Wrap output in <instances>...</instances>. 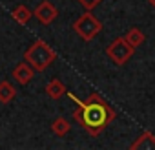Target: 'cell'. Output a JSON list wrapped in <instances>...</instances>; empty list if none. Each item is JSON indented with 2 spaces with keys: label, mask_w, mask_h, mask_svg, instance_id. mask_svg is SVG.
<instances>
[{
  "label": "cell",
  "mask_w": 155,
  "mask_h": 150,
  "mask_svg": "<svg viewBox=\"0 0 155 150\" xmlns=\"http://www.w3.org/2000/svg\"><path fill=\"white\" fill-rule=\"evenodd\" d=\"M33 15L37 17V20L44 26H49L57 17H58V11L55 8L53 2H49V0H42V2L37 6V9L33 11Z\"/></svg>",
  "instance_id": "5b68a950"
},
{
  "label": "cell",
  "mask_w": 155,
  "mask_h": 150,
  "mask_svg": "<svg viewBox=\"0 0 155 150\" xmlns=\"http://www.w3.org/2000/svg\"><path fill=\"white\" fill-rule=\"evenodd\" d=\"M69 99L77 103V108L73 112V119L79 123L90 135H99L102 130H106L110 126V123H113V119L117 117L115 108L102 99L99 94H91L88 99L81 101L77 99L73 94H69Z\"/></svg>",
  "instance_id": "6da1fadb"
},
{
  "label": "cell",
  "mask_w": 155,
  "mask_h": 150,
  "mask_svg": "<svg viewBox=\"0 0 155 150\" xmlns=\"http://www.w3.org/2000/svg\"><path fill=\"white\" fill-rule=\"evenodd\" d=\"M57 59L55 49L44 42V40H35L26 51H24V60L35 70V71H44L46 68H49V64H53V60Z\"/></svg>",
  "instance_id": "7a4b0ae2"
},
{
  "label": "cell",
  "mask_w": 155,
  "mask_h": 150,
  "mask_svg": "<svg viewBox=\"0 0 155 150\" xmlns=\"http://www.w3.org/2000/svg\"><path fill=\"white\" fill-rule=\"evenodd\" d=\"M11 75H13V79H15L18 84L26 86V84H29V83L33 81V77H35V70L24 60V62H20V64L15 66V70H13Z\"/></svg>",
  "instance_id": "8992f818"
},
{
  "label": "cell",
  "mask_w": 155,
  "mask_h": 150,
  "mask_svg": "<svg viewBox=\"0 0 155 150\" xmlns=\"http://www.w3.org/2000/svg\"><path fill=\"white\" fill-rule=\"evenodd\" d=\"M15 95H17V90H15V86L9 81H2V83H0V103L8 104V103H11L15 99Z\"/></svg>",
  "instance_id": "30bf717a"
},
{
  "label": "cell",
  "mask_w": 155,
  "mask_h": 150,
  "mask_svg": "<svg viewBox=\"0 0 155 150\" xmlns=\"http://www.w3.org/2000/svg\"><path fill=\"white\" fill-rule=\"evenodd\" d=\"M69 128H71V124H69V121H68L66 117H57V119L51 123V132H53L55 135H58V137H64V135L69 132Z\"/></svg>",
  "instance_id": "7c38bea8"
},
{
  "label": "cell",
  "mask_w": 155,
  "mask_h": 150,
  "mask_svg": "<svg viewBox=\"0 0 155 150\" xmlns=\"http://www.w3.org/2000/svg\"><path fill=\"white\" fill-rule=\"evenodd\" d=\"M73 29H75V33L79 35L82 40L90 42V40H93L102 31V22L91 11H86L84 15H81L79 19L73 22Z\"/></svg>",
  "instance_id": "3957f363"
},
{
  "label": "cell",
  "mask_w": 155,
  "mask_h": 150,
  "mask_svg": "<svg viewBox=\"0 0 155 150\" xmlns=\"http://www.w3.org/2000/svg\"><path fill=\"white\" fill-rule=\"evenodd\" d=\"M131 150H155V135L151 132H142L130 146Z\"/></svg>",
  "instance_id": "52a82bcc"
},
{
  "label": "cell",
  "mask_w": 155,
  "mask_h": 150,
  "mask_svg": "<svg viewBox=\"0 0 155 150\" xmlns=\"http://www.w3.org/2000/svg\"><path fill=\"white\" fill-rule=\"evenodd\" d=\"M148 2H150V6H151V8L155 9V0H148Z\"/></svg>",
  "instance_id": "5bb4252c"
},
{
  "label": "cell",
  "mask_w": 155,
  "mask_h": 150,
  "mask_svg": "<svg viewBox=\"0 0 155 150\" xmlns=\"http://www.w3.org/2000/svg\"><path fill=\"white\" fill-rule=\"evenodd\" d=\"M46 94H48L49 99L58 101L60 97H64V95L68 94V88H66V84H64L60 79H51V81L48 83V86H46Z\"/></svg>",
  "instance_id": "ba28073f"
},
{
  "label": "cell",
  "mask_w": 155,
  "mask_h": 150,
  "mask_svg": "<svg viewBox=\"0 0 155 150\" xmlns=\"http://www.w3.org/2000/svg\"><path fill=\"white\" fill-rule=\"evenodd\" d=\"M124 39H126V42L131 46V48H139L142 42H144V39H146V35L139 29V28H131L126 35H124Z\"/></svg>",
  "instance_id": "8fae6325"
},
{
  "label": "cell",
  "mask_w": 155,
  "mask_h": 150,
  "mask_svg": "<svg viewBox=\"0 0 155 150\" xmlns=\"http://www.w3.org/2000/svg\"><path fill=\"white\" fill-rule=\"evenodd\" d=\"M106 53H108V57H110L117 66H124V64L131 59V55L135 53V48H131V46L126 42L124 37H117V39L106 48Z\"/></svg>",
  "instance_id": "277c9868"
},
{
  "label": "cell",
  "mask_w": 155,
  "mask_h": 150,
  "mask_svg": "<svg viewBox=\"0 0 155 150\" xmlns=\"http://www.w3.org/2000/svg\"><path fill=\"white\" fill-rule=\"evenodd\" d=\"M11 17L18 22V24H22V26H26L29 20H31V17H33V11L28 8V6H24V4H20V6H17L13 11H11Z\"/></svg>",
  "instance_id": "9c48e42d"
},
{
  "label": "cell",
  "mask_w": 155,
  "mask_h": 150,
  "mask_svg": "<svg viewBox=\"0 0 155 150\" xmlns=\"http://www.w3.org/2000/svg\"><path fill=\"white\" fill-rule=\"evenodd\" d=\"M77 2H79L86 11H93V9L102 2V0H77Z\"/></svg>",
  "instance_id": "4fadbf2b"
}]
</instances>
